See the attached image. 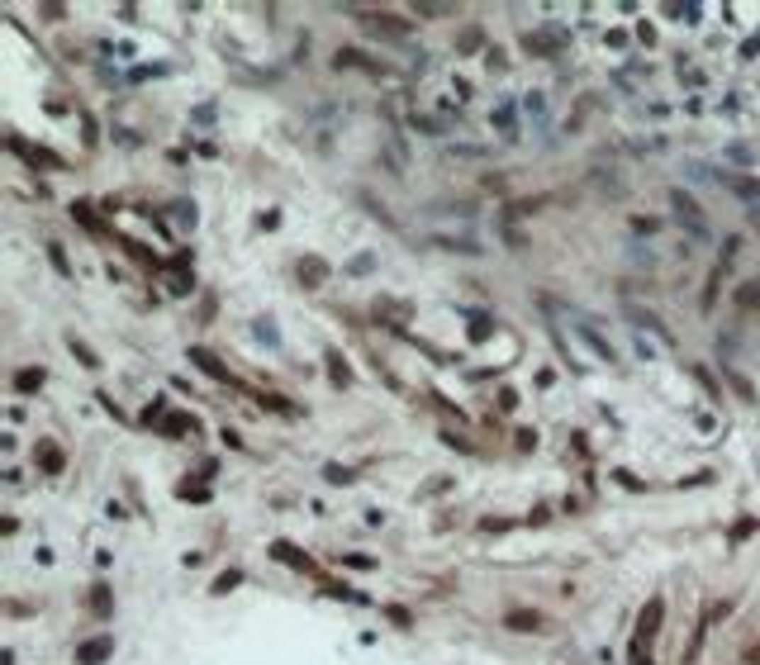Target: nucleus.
I'll return each mask as SVG.
<instances>
[{
	"instance_id": "f8f14e48",
	"label": "nucleus",
	"mask_w": 760,
	"mask_h": 665,
	"mask_svg": "<svg viewBox=\"0 0 760 665\" xmlns=\"http://www.w3.org/2000/svg\"><path fill=\"white\" fill-rule=\"evenodd\" d=\"M756 300H760V285H756V281L737 290V304H756Z\"/></svg>"
},
{
	"instance_id": "9d476101",
	"label": "nucleus",
	"mask_w": 760,
	"mask_h": 665,
	"mask_svg": "<svg viewBox=\"0 0 760 665\" xmlns=\"http://www.w3.org/2000/svg\"><path fill=\"white\" fill-rule=\"evenodd\" d=\"M342 62H347V67H366V72H385V67L371 62L366 52H337V67H342Z\"/></svg>"
},
{
	"instance_id": "20e7f679",
	"label": "nucleus",
	"mask_w": 760,
	"mask_h": 665,
	"mask_svg": "<svg viewBox=\"0 0 760 665\" xmlns=\"http://www.w3.org/2000/svg\"><path fill=\"white\" fill-rule=\"evenodd\" d=\"M110 651H114V642H105V637H100V642H86V647L77 651V661H81V665H100Z\"/></svg>"
},
{
	"instance_id": "1a4fd4ad",
	"label": "nucleus",
	"mask_w": 760,
	"mask_h": 665,
	"mask_svg": "<svg viewBox=\"0 0 760 665\" xmlns=\"http://www.w3.org/2000/svg\"><path fill=\"white\" fill-rule=\"evenodd\" d=\"M504 622L513 627V632H537V627H542V618H537V613H508Z\"/></svg>"
},
{
	"instance_id": "dca6fc26",
	"label": "nucleus",
	"mask_w": 760,
	"mask_h": 665,
	"mask_svg": "<svg viewBox=\"0 0 760 665\" xmlns=\"http://www.w3.org/2000/svg\"><path fill=\"white\" fill-rule=\"evenodd\" d=\"M746 665H760V647H751V651H746Z\"/></svg>"
},
{
	"instance_id": "f03ea898",
	"label": "nucleus",
	"mask_w": 760,
	"mask_h": 665,
	"mask_svg": "<svg viewBox=\"0 0 760 665\" xmlns=\"http://www.w3.org/2000/svg\"><path fill=\"white\" fill-rule=\"evenodd\" d=\"M190 362L200 366L205 376H214V380H219V385H238V380L228 376V366H223L219 357H214V352H205V347H190Z\"/></svg>"
},
{
	"instance_id": "f257e3e1",
	"label": "nucleus",
	"mask_w": 760,
	"mask_h": 665,
	"mask_svg": "<svg viewBox=\"0 0 760 665\" xmlns=\"http://www.w3.org/2000/svg\"><path fill=\"white\" fill-rule=\"evenodd\" d=\"M271 556H276V561H285V566H295V570H300V575H323V570L314 566V556L295 552L290 542H276V547H271Z\"/></svg>"
},
{
	"instance_id": "ddd939ff",
	"label": "nucleus",
	"mask_w": 760,
	"mask_h": 665,
	"mask_svg": "<svg viewBox=\"0 0 760 665\" xmlns=\"http://www.w3.org/2000/svg\"><path fill=\"white\" fill-rule=\"evenodd\" d=\"M181 499H190V504H205L209 494H205V490H200V485H181Z\"/></svg>"
},
{
	"instance_id": "423d86ee",
	"label": "nucleus",
	"mask_w": 760,
	"mask_h": 665,
	"mask_svg": "<svg viewBox=\"0 0 760 665\" xmlns=\"http://www.w3.org/2000/svg\"><path fill=\"white\" fill-rule=\"evenodd\" d=\"M91 608H95V618H110V613H114L110 585H105V580H100V585H91Z\"/></svg>"
},
{
	"instance_id": "6e6552de",
	"label": "nucleus",
	"mask_w": 760,
	"mask_h": 665,
	"mask_svg": "<svg viewBox=\"0 0 760 665\" xmlns=\"http://www.w3.org/2000/svg\"><path fill=\"white\" fill-rule=\"evenodd\" d=\"M328 376H332V385L342 390V385H352V366L337 357V352H328Z\"/></svg>"
},
{
	"instance_id": "f3484780",
	"label": "nucleus",
	"mask_w": 760,
	"mask_h": 665,
	"mask_svg": "<svg viewBox=\"0 0 760 665\" xmlns=\"http://www.w3.org/2000/svg\"><path fill=\"white\" fill-rule=\"evenodd\" d=\"M756 223H760V214H756Z\"/></svg>"
},
{
	"instance_id": "2eb2a0df",
	"label": "nucleus",
	"mask_w": 760,
	"mask_h": 665,
	"mask_svg": "<svg viewBox=\"0 0 760 665\" xmlns=\"http://www.w3.org/2000/svg\"><path fill=\"white\" fill-rule=\"evenodd\" d=\"M48 257H52V267H57V271L67 276V257H62V247H48Z\"/></svg>"
},
{
	"instance_id": "39448f33",
	"label": "nucleus",
	"mask_w": 760,
	"mask_h": 665,
	"mask_svg": "<svg viewBox=\"0 0 760 665\" xmlns=\"http://www.w3.org/2000/svg\"><path fill=\"white\" fill-rule=\"evenodd\" d=\"M15 390L19 395H33V390H43V366H24L15 376Z\"/></svg>"
},
{
	"instance_id": "9b49d317",
	"label": "nucleus",
	"mask_w": 760,
	"mask_h": 665,
	"mask_svg": "<svg viewBox=\"0 0 760 665\" xmlns=\"http://www.w3.org/2000/svg\"><path fill=\"white\" fill-rule=\"evenodd\" d=\"M580 332H585V337H589V347L599 352V357H608V362H613V347H608V342H603V337H599V332H594V328H589V323H585V328H580Z\"/></svg>"
},
{
	"instance_id": "0eeeda50",
	"label": "nucleus",
	"mask_w": 760,
	"mask_h": 665,
	"mask_svg": "<svg viewBox=\"0 0 760 665\" xmlns=\"http://www.w3.org/2000/svg\"><path fill=\"white\" fill-rule=\"evenodd\" d=\"M656 627H661V599L647 603V613H642V622H637V637H651Z\"/></svg>"
},
{
	"instance_id": "4468645a",
	"label": "nucleus",
	"mask_w": 760,
	"mask_h": 665,
	"mask_svg": "<svg viewBox=\"0 0 760 665\" xmlns=\"http://www.w3.org/2000/svg\"><path fill=\"white\" fill-rule=\"evenodd\" d=\"M72 352H77V362H86V366H95V352L86 347V342H77V337H72Z\"/></svg>"
},
{
	"instance_id": "7ed1b4c3",
	"label": "nucleus",
	"mask_w": 760,
	"mask_h": 665,
	"mask_svg": "<svg viewBox=\"0 0 760 665\" xmlns=\"http://www.w3.org/2000/svg\"><path fill=\"white\" fill-rule=\"evenodd\" d=\"M33 457H38V466H43V471H48V475H57V471H62V466H67V457H62V447L52 442V437H43V442L33 447Z\"/></svg>"
}]
</instances>
